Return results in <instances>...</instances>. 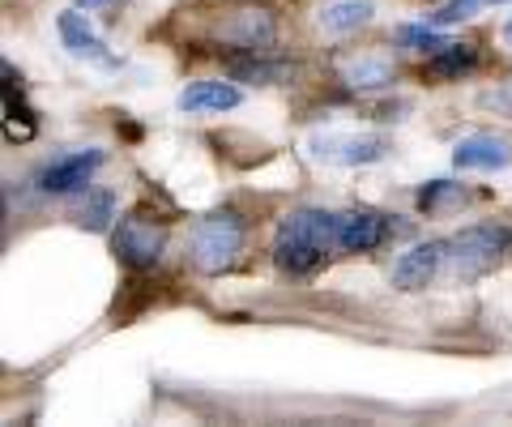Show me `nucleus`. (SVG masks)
<instances>
[{
	"mask_svg": "<svg viewBox=\"0 0 512 427\" xmlns=\"http://www.w3.org/2000/svg\"><path fill=\"white\" fill-rule=\"evenodd\" d=\"M333 248H338V214L325 210H295L274 231V265L291 278L316 274Z\"/></svg>",
	"mask_w": 512,
	"mask_h": 427,
	"instance_id": "obj_1",
	"label": "nucleus"
},
{
	"mask_svg": "<svg viewBox=\"0 0 512 427\" xmlns=\"http://www.w3.org/2000/svg\"><path fill=\"white\" fill-rule=\"evenodd\" d=\"M248 240V223L239 218L235 210H214L205 214L197 227H192V240H188V261L197 265L201 274H222L231 270L244 252Z\"/></svg>",
	"mask_w": 512,
	"mask_h": 427,
	"instance_id": "obj_2",
	"label": "nucleus"
},
{
	"mask_svg": "<svg viewBox=\"0 0 512 427\" xmlns=\"http://www.w3.org/2000/svg\"><path fill=\"white\" fill-rule=\"evenodd\" d=\"M508 240L512 235L495 223H474V227H461L453 240H448V274L457 282H474L491 274L500 257L508 252Z\"/></svg>",
	"mask_w": 512,
	"mask_h": 427,
	"instance_id": "obj_3",
	"label": "nucleus"
},
{
	"mask_svg": "<svg viewBox=\"0 0 512 427\" xmlns=\"http://www.w3.org/2000/svg\"><path fill=\"white\" fill-rule=\"evenodd\" d=\"M163 244H167V227L154 223L146 214L120 218L116 235H111V248H116V257L128 265V270H150V265H158Z\"/></svg>",
	"mask_w": 512,
	"mask_h": 427,
	"instance_id": "obj_4",
	"label": "nucleus"
},
{
	"mask_svg": "<svg viewBox=\"0 0 512 427\" xmlns=\"http://www.w3.org/2000/svg\"><path fill=\"white\" fill-rule=\"evenodd\" d=\"M218 39L239 52H269L278 43V22L269 9H239L218 22Z\"/></svg>",
	"mask_w": 512,
	"mask_h": 427,
	"instance_id": "obj_5",
	"label": "nucleus"
},
{
	"mask_svg": "<svg viewBox=\"0 0 512 427\" xmlns=\"http://www.w3.org/2000/svg\"><path fill=\"white\" fill-rule=\"evenodd\" d=\"M103 163H107L103 150L64 154V158H56V163H47L39 171V188H43V193H52V197H69V193H77V188H86Z\"/></svg>",
	"mask_w": 512,
	"mask_h": 427,
	"instance_id": "obj_6",
	"label": "nucleus"
},
{
	"mask_svg": "<svg viewBox=\"0 0 512 427\" xmlns=\"http://www.w3.org/2000/svg\"><path fill=\"white\" fill-rule=\"evenodd\" d=\"M384 137H355V133H329L312 141V154L320 163H338V167H367L384 158Z\"/></svg>",
	"mask_w": 512,
	"mask_h": 427,
	"instance_id": "obj_7",
	"label": "nucleus"
},
{
	"mask_svg": "<svg viewBox=\"0 0 512 427\" xmlns=\"http://www.w3.org/2000/svg\"><path fill=\"white\" fill-rule=\"evenodd\" d=\"M448 261V244L444 240H427V244H414L410 252L393 261V287L397 291H423L431 278L440 274V265Z\"/></svg>",
	"mask_w": 512,
	"mask_h": 427,
	"instance_id": "obj_8",
	"label": "nucleus"
},
{
	"mask_svg": "<svg viewBox=\"0 0 512 427\" xmlns=\"http://www.w3.org/2000/svg\"><path fill=\"white\" fill-rule=\"evenodd\" d=\"M56 30H60V43L69 47V56L90 60V65H103V69H116V65H120V60L103 47V39L90 30V22H86L82 9H64L60 18H56Z\"/></svg>",
	"mask_w": 512,
	"mask_h": 427,
	"instance_id": "obj_9",
	"label": "nucleus"
},
{
	"mask_svg": "<svg viewBox=\"0 0 512 427\" xmlns=\"http://www.w3.org/2000/svg\"><path fill=\"white\" fill-rule=\"evenodd\" d=\"M393 235V223L376 210H350L338 214V248L342 252H376Z\"/></svg>",
	"mask_w": 512,
	"mask_h": 427,
	"instance_id": "obj_10",
	"label": "nucleus"
},
{
	"mask_svg": "<svg viewBox=\"0 0 512 427\" xmlns=\"http://www.w3.org/2000/svg\"><path fill=\"white\" fill-rule=\"evenodd\" d=\"M453 163L461 171H504L512 163V141L495 133H470L457 141Z\"/></svg>",
	"mask_w": 512,
	"mask_h": 427,
	"instance_id": "obj_11",
	"label": "nucleus"
},
{
	"mask_svg": "<svg viewBox=\"0 0 512 427\" xmlns=\"http://www.w3.org/2000/svg\"><path fill=\"white\" fill-rule=\"evenodd\" d=\"M180 112L188 116H218V112H231V107L244 103V90L235 82H192L180 90Z\"/></svg>",
	"mask_w": 512,
	"mask_h": 427,
	"instance_id": "obj_12",
	"label": "nucleus"
},
{
	"mask_svg": "<svg viewBox=\"0 0 512 427\" xmlns=\"http://www.w3.org/2000/svg\"><path fill=\"white\" fill-rule=\"evenodd\" d=\"M227 73H231V82L282 86V82H291V77H295V65H286V60H265L261 52H244V56L227 60Z\"/></svg>",
	"mask_w": 512,
	"mask_h": 427,
	"instance_id": "obj_13",
	"label": "nucleus"
},
{
	"mask_svg": "<svg viewBox=\"0 0 512 427\" xmlns=\"http://www.w3.org/2000/svg\"><path fill=\"white\" fill-rule=\"evenodd\" d=\"M474 65H478V52L470 43H448L436 56H427L423 77L427 82H461L466 73H474Z\"/></svg>",
	"mask_w": 512,
	"mask_h": 427,
	"instance_id": "obj_14",
	"label": "nucleus"
},
{
	"mask_svg": "<svg viewBox=\"0 0 512 427\" xmlns=\"http://www.w3.org/2000/svg\"><path fill=\"white\" fill-rule=\"evenodd\" d=\"M376 18V5L372 0H325L320 5V30H329V35H350V30H359Z\"/></svg>",
	"mask_w": 512,
	"mask_h": 427,
	"instance_id": "obj_15",
	"label": "nucleus"
},
{
	"mask_svg": "<svg viewBox=\"0 0 512 427\" xmlns=\"http://www.w3.org/2000/svg\"><path fill=\"white\" fill-rule=\"evenodd\" d=\"M393 65L389 60H380V56H359V60H346L342 65V82L350 90H384V86H393Z\"/></svg>",
	"mask_w": 512,
	"mask_h": 427,
	"instance_id": "obj_16",
	"label": "nucleus"
},
{
	"mask_svg": "<svg viewBox=\"0 0 512 427\" xmlns=\"http://www.w3.org/2000/svg\"><path fill=\"white\" fill-rule=\"evenodd\" d=\"M457 205H466V184L431 180V184L419 188V210L423 214H448V210H457Z\"/></svg>",
	"mask_w": 512,
	"mask_h": 427,
	"instance_id": "obj_17",
	"label": "nucleus"
},
{
	"mask_svg": "<svg viewBox=\"0 0 512 427\" xmlns=\"http://www.w3.org/2000/svg\"><path fill=\"white\" fill-rule=\"evenodd\" d=\"M495 5H512V0H444L440 9H431V13H427V22L444 30V26L470 22V18H478L483 9H495Z\"/></svg>",
	"mask_w": 512,
	"mask_h": 427,
	"instance_id": "obj_18",
	"label": "nucleus"
},
{
	"mask_svg": "<svg viewBox=\"0 0 512 427\" xmlns=\"http://www.w3.org/2000/svg\"><path fill=\"white\" fill-rule=\"evenodd\" d=\"M397 47H406V52H423V56H436L440 47H448L453 39H444L440 35V26H431V22H419V26H397Z\"/></svg>",
	"mask_w": 512,
	"mask_h": 427,
	"instance_id": "obj_19",
	"label": "nucleus"
},
{
	"mask_svg": "<svg viewBox=\"0 0 512 427\" xmlns=\"http://www.w3.org/2000/svg\"><path fill=\"white\" fill-rule=\"evenodd\" d=\"M111 218H116V197H111V193H90L86 205L77 210V227H86V231H107Z\"/></svg>",
	"mask_w": 512,
	"mask_h": 427,
	"instance_id": "obj_20",
	"label": "nucleus"
},
{
	"mask_svg": "<svg viewBox=\"0 0 512 427\" xmlns=\"http://www.w3.org/2000/svg\"><path fill=\"white\" fill-rule=\"evenodd\" d=\"M107 5H116V0H77V9H107Z\"/></svg>",
	"mask_w": 512,
	"mask_h": 427,
	"instance_id": "obj_21",
	"label": "nucleus"
},
{
	"mask_svg": "<svg viewBox=\"0 0 512 427\" xmlns=\"http://www.w3.org/2000/svg\"><path fill=\"white\" fill-rule=\"evenodd\" d=\"M504 43H508V47H512V18H508V22H504Z\"/></svg>",
	"mask_w": 512,
	"mask_h": 427,
	"instance_id": "obj_22",
	"label": "nucleus"
}]
</instances>
